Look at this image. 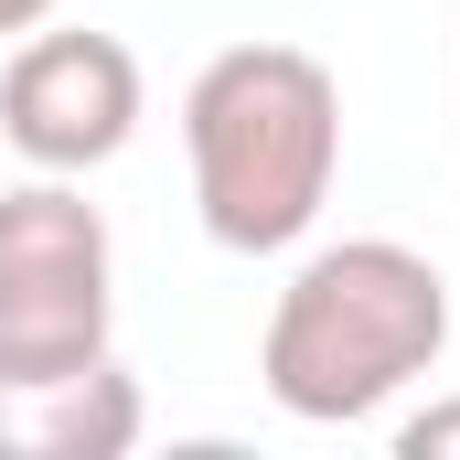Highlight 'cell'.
<instances>
[{
  "label": "cell",
  "mask_w": 460,
  "mask_h": 460,
  "mask_svg": "<svg viewBox=\"0 0 460 460\" xmlns=\"http://www.w3.org/2000/svg\"><path fill=\"white\" fill-rule=\"evenodd\" d=\"M450 353V279L439 257L396 246V235H343L311 246L268 311L257 375L279 396V418L300 429H364L385 418L418 375H439Z\"/></svg>",
  "instance_id": "1"
},
{
  "label": "cell",
  "mask_w": 460,
  "mask_h": 460,
  "mask_svg": "<svg viewBox=\"0 0 460 460\" xmlns=\"http://www.w3.org/2000/svg\"><path fill=\"white\" fill-rule=\"evenodd\" d=\"M193 215L226 257H279L322 226L343 172V86L300 43H226L182 97Z\"/></svg>",
  "instance_id": "2"
},
{
  "label": "cell",
  "mask_w": 460,
  "mask_h": 460,
  "mask_svg": "<svg viewBox=\"0 0 460 460\" xmlns=\"http://www.w3.org/2000/svg\"><path fill=\"white\" fill-rule=\"evenodd\" d=\"M118 322V246L75 172H32L0 193V375L97 364Z\"/></svg>",
  "instance_id": "3"
},
{
  "label": "cell",
  "mask_w": 460,
  "mask_h": 460,
  "mask_svg": "<svg viewBox=\"0 0 460 460\" xmlns=\"http://www.w3.org/2000/svg\"><path fill=\"white\" fill-rule=\"evenodd\" d=\"M0 139L32 172H108L139 139V54L118 32H22L0 75Z\"/></svg>",
  "instance_id": "4"
},
{
  "label": "cell",
  "mask_w": 460,
  "mask_h": 460,
  "mask_svg": "<svg viewBox=\"0 0 460 460\" xmlns=\"http://www.w3.org/2000/svg\"><path fill=\"white\" fill-rule=\"evenodd\" d=\"M139 429H150V396L118 353L65 375H0V460H128Z\"/></svg>",
  "instance_id": "5"
},
{
  "label": "cell",
  "mask_w": 460,
  "mask_h": 460,
  "mask_svg": "<svg viewBox=\"0 0 460 460\" xmlns=\"http://www.w3.org/2000/svg\"><path fill=\"white\" fill-rule=\"evenodd\" d=\"M396 460H460V396L418 407V418H396Z\"/></svg>",
  "instance_id": "6"
},
{
  "label": "cell",
  "mask_w": 460,
  "mask_h": 460,
  "mask_svg": "<svg viewBox=\"0 0 460 460\" xmlns=\"http://www.w3.org/2000/svg\"><path fill=\"white\" fill-rule=\"evenodd\" d=\"M54 22V0H0V43H22V32H43Z\"/></svg>",
  "instance_id": "7"
}]
</instances>
